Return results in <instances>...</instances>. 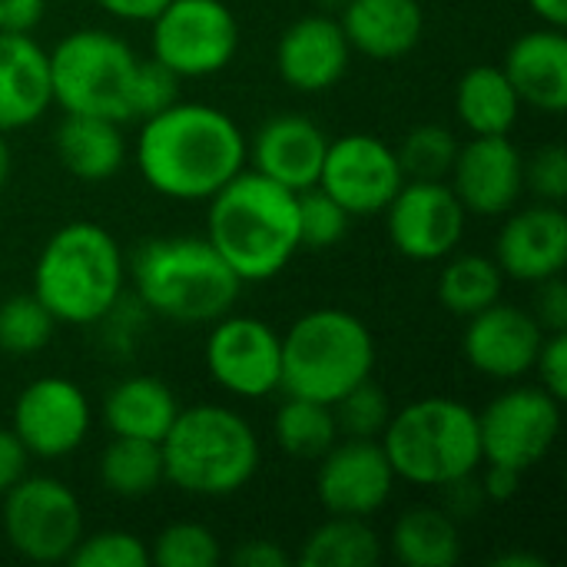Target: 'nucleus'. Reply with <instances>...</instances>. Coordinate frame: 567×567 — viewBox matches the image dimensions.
<instances>
[{
	"instance_id": "9",
	"label": "nucleus",
	"mask_w": 567,
	"mask_h": 567,
	"mask_svg": "<svg viewBox=\"0 0 567 567\" xmlns=\"http://www.w3.org/2000/svg\"><path fill=\"white\" fill-rule=\"evenodd\" d=\"M150 27V56L179 80L213 76L239 50V20L226 0H169Z\"/></svg>"
},
{
	"instance_id": "43",
	"label": "nucleus",
	"mask_w": 567,
	"mask_h": 567,
	"mask_svg": "<svg viewBox=\"0 0 567 567\" xmlns=\"http://www.w3.org/2000/svg\"><path fill=\"white\" fill-rule=\"evenodd\" d=\"M532 316L538 319V326L545 332H567V286L561 276H551V279L538 282Z\"/></svg>"
},
{
	"instance_id": "3",
	"label": "nucleus",
	"mask_w": 567,
	"mask_h": 567,
	"mask_svg": "<svg viewBox=\"0 0 567 567\" xmlns=\"http://www.w3.org/2000/svg\"><path fill=\"white\" fill-rule=\"evenodd\" d=\"M126 289V259L113 233L100 223H66L40 249L33 296L56 322L93 326L106 319Z\"/></svg>"
},
{
	"instance_id": "10",
	"label": "nucleus",
	"mask_w": 567,
	"mask_h": 567,
	"mask_svg": "<svg viewBox=\"0 0 567 567\" xmlns=\"http://www.w3.org/2000/svg\"><path fill=\"white\" fill-rule=\"evenodd\" d=\"M3 498L10 548L37 565H60L83 538V508L73 488L53 475H23Z\"/></svg>"
},
{
	"instance_id": "50",
	"label": "nucleus",
	"mask_w": 567,
	"mask_h": 567,
	"mask_svg": "<svg viewBox=\"0 0 567 567\" xmlns=\"http://www.w3.org/2000/svg\"><path fill=\"white\" fill-rule=\"evenodd\" d=\"M495 567H545V561L538 555H525V551H508V555H498Z\"/></svg>"
},
{
	"instance_id": "51",
	"label": "nucleus",
	"mask_w": 567,
	"mask_h": 567,
	"mask_svg": "<svg viewBox=\"0 0 567 567\" xmlns=\"http://www.w3.org/2000/svg\"><path fill=\"white\" fill-rule=\"evenodd\" d=\"M10 169H13L10 143H7V133H0V189H3V186H7V179H10Z\"/></svg>"
},
{
	"instance_id": "2",
	"label": "nucleus",
	"mask_w": 567,
	"mask_h": 567,
	"mask_svg": "<svg viewBox=\"0 0 567 567\" xmlns=\"http://www.w3.org/2000/svg\"><path fill=\"white\" fill-rule=\"evenodd\" d=\"M206 203V239L243 286L276 279L302 249L299 196L256 169L236 173Z\"/></svg>"
},
{
	"instance_id": "47",
	"label": "nucleus",
	"mask_w": 567,
	"mask_h": 567,
	"mask_svg": "<svg viewBox=\"0 0 567 567\" xmlns=\"http://www.w3.org/2000/svg\"><path fill=\"white\" fill-rule=\"evenodd\" d=\"M233 565L236 567H289L292 558L276 545V542H243L236 551H233Z\"/></svg>"
},
{
	"instance_id": "11",
	"label": "nucleus",
	"mask_w": 567,
	"mask_h": 567,
	"mask_svg": "<svg viewBox=\"0 0 567 567\" xmlns=\"http://www.w3.org/2000/svg\"><path fill=\"white\" fill-rule=\"evenodd\" d=\"M561 435V399L542 385H515L478 412L482 462L535 468Z\"/></svg>"
},
{
	"instance_id": "16",
	"label": "nucleus",
	"mask_w": 567,
	"mask_h": 567,
	"mask_svg": "<svg viewBox=\"0 0 567 567\" xmlns=\"http://www.w3.org/2000/svg\"><path fill=\"white\" fill-rule=\"evenodd\" d=\"M395 472L379 439H339L316 468V495L329 515L372 518L395 492Z\"/></svg>"
},
{
	"instance_id": "32",
	"label": "nucleus",
	"mask_w": 567,
	"mask_h": 567,
	"mask_svg": "<svg viewBox=\"0 0 567 567\" xmlns=\"http://www.w3.org/2000/svg\"><path fill=\"white\" fill-rule=\"evenodd\" d=\"M272 432L279 449L296 462H319L339 442L332 405L299 395H286V402L272 419Z\"/></svg>"
},
{
	"instance_id": "22",
	"label": "nucleus",
	"mask_w": 567,
	"mask_h": 567,
	"mask_svg": "<svg viewBox=\"0 0 567 567\" xmlns=\"http://www.w3.org/2000/svg\"><path fill=\"white\" fill-rule=\"evenodd\" d=\"M505 76L512 80L522 106L542 113H565L567 110V37L565 27L542 23L538 30L522 33L502 63Z\"/></svg>"
},
{
	"instance_id": "28",
	"label": "nucleus",
	"mask_w": 567,
	"mask_h": 567,
	"mask_svg": "<svg viewBox=\"0 0 567 567\" xmlns=\"http://www.w3.org/2000/svg\"><path fill=\"white\" fill-rule=\"evenodd\" d=\"M389 548L405 567H455L462 558V528L442 505H415L395 518Z\"/></svg>"
},
{
	"instance_id": "40",
	"label": "nucleus",
	"mask_w": 567,
	"mask_h": 567,
	"mask_svg": "<svg viewBox=\"0 0 567 567\" xmlns=\"http://www.w3.org/2000/svg\"><path fill=\"white\" fill-rule=\"evenodd\" d=\"M176 100H179V76L163 63H156L153 56L140 60L136 83H133V120H146Z\"/></svg>"
},
{
	"instance_id": "13",
	"label": "nucleus",
	"mask_w": 567,
	"mask_h": 567,
	"mask_svg": "<svg viewBox=\"0 0 567 567\" xmlns=\"http://www.w3.org/2000/svg\"><path fill=\"white\" fill-rule=\"evenodd\" d=\"M382 213L395 252L412 262H439L452 256L462 246L468 223L449 179H405Z\"/></svg>"
},
{
	"instance_id": "45",
	"label": "nucleus",
	"mask_w": 567,
	"mask_h": 567,
	"mask_svg": "<svg viewBox=\"0 0 567 567\" xmlns=\"http://www.w3.org/2000/svg\"><path fill=\"white\" fill-rule=\"evenodd\" d=\"M47 13V0H0V33H33Z\"/></svg>"
},
{
	"instance_id": "25",
	"label": "nucleus",
	"mask_w": 567,
	"mask_h": 567,
	"mask_svg": "<svg viewBox=\"0 0 567 567\" xmlns=\"http://www.w3.org/2000/svg\"><path fill=\"white\" fill-rule=\"evenodd\" d=\"M53 150L63 169L83 183H106L126 163L123 130L106 116L63 113L53 133Z\"/></svg>"
},
{
	"instance_id": "7",
	"label": "nucleus",
	"mask_w": 567,
	"mask_h": 567,
	"mask_svg": "<svg viewBox=\"0 0 567 567\" xmlns=\"http://www.w3.org/2000/svg\"><path fill=\"white\" fill-rule=\"evenodd\" d=\"M372 329L346 309H312L282 336V389L312 402H339L349 389L372 379Z\"/></svg>"
},
{
	"instance_id": "18",
	"label": "nucleus",
	"mask_w": 567,
	"mask_h": 567,
	"mask_svg": "<svg viewBox=\"0 0 567 567\" xmlns=\"http://www.w3.org/2000/svg\"><path fill=\"white\" fill-rule=\"evenodd\" d=\"M449 186L465 213L505 216L525 193V156L508 136H472L458 146Z\"/></svg>"
},
{
	"instance_id": "44",
	"label": "nucleus",
	"mask_w": 567,
	"mask_h": 567,
	"mask_svg": "<svg viewBox=\"0 0 567 567\" xmlns=\"http://www.w3.org/2000/svg\"><path fill=\"white\" fill-rule=\"evenodd\" d=\"M27 465H30V452L23 449L13 429L0 425V495H7L27 475Z\"/></svg>"
},
{
	"instance_id": "46",
	"label": "nucleus",
	"mask_w": 567,
	"mask_h": 567,
	"mask_svg": "<svg viewBox=\"0 0 567 567\" xmlns=\"http://www.w3.org/2000/svg\"><path fill=\"white\" fill-rule=\"evenodd\" d=\"M478 472H482V475H478V478H482V492H485V498L495 502V505L512 502V498L518 495V488H522V478H525V472L508 468V465H492V462H482Z\"/></svg>"
},
{
	"instance_id": "17",
	"label": "nucleus",
	"mask_w": 567,
	"mask_h": 567,
	"mask_svg": "<svg viewBox=\"0 0 567 567\" xmlns=\"http://www.w3.org/2000/svg\"><path fill=\"white\" fill-rule=\"evenodd\" d=\"M545 336L548 332L538 326V319L528 309L498 299L488 309L468 316L462 352L478 375L515 382L535 369Z\"/></svg>"
},
{
	"instance_id": "20",
	"label": "nucleus",
	"mask_w": 567,
	"mask_h": 567,
	"mask_svg": "<svg viewBox=\"0 0 567 567\" xmlns=\"http://www.w3.org/2000/svg\"><path fill=\"white\" fill-rule=\"evenodd\" d=\"M352 60V47L339 27V20L309 13L292 20L276 43V70L286 86L299 93H326L332 90Z\"/></svg>"
},
{
	"instance_id": "48",
	"label": "nucleus",
	"mask_w": 567,
	"mask_h": 567,
	"mask_svg": "<svg viewBox=\"0 0 567 567\" xmlns=\"http://www.w3.org/2000/svg\"><path fill=\"white\" fill-rule=\"evenodd\" d=\"M169 0H96L110 17L126 20V23H150Z\"/></svg>"
},
{
	"instance_id": "30",
	"label": "nucleus",
	"mask_w": 567,
	"mask_h": 567,
	"mask_svg": "<svg viewBox=\"0 0 567 567\" xmlns=\"http://www.w3.org/2000/svg\"><path fill=\"white\" fill-rule=\"evenodd\" d=\"M502 289H505V272L498 269L495 259L482 252H458V249L445 256V266L439 272V302L452 316L468 319L488 309L492 302L502 299Z\"/></svg>"
},
{
	"instance_id": "19",
	"label": "nucleus",
	"mask_w": 567,
	"mask_h": 567,
	"mask_svg": "<svg viewBox=\"0 0 567 567\" xmlns=\"http://www.w3.org/2000/svg\"><path fill=\"white\" fill-rule=\"evenodd\" d=\"M495 239V262L515 282H545L567 266V216L555 203L505 213Z\"/></svg>"
},
{
	"instance_id": "8",
	"label": "nucleus",
	"mask_w": 567,
	"mask_h": 567,
	"mask_svg": "<svg viewBox=\"0 0 567 567\" xmlns=\"http://www.w3.org/2000/svg\"><path fill=\"white\" fill-rule=\"evenodd\" d=\"M140 56L110 30H73L50 50L53 103L63 113L133 123V83Z\"/></svg>"
},
{
	"instance_id": "37",
	"label": "nucleus",
	"mask_w": 567,
	"mask_h": 567,
	"mask_svg": "<svg viewBox=\"0 0 567 567\" xmlns=\"http://www.w3.org/2000/svg\"><path fill=\"white\" fill-rule=\"evenodd\" d=\"M299 196V239L306 249H332L349 233V209L336 203L322 186H309Z\"/></svg>"
},
{
	"instance_id": "26",
	"label": "nucleus",
	"mask_w": 567,
	"mask_h": 567,
	"mask_svg": "<svg viewBox=\"0 0 567 567\" xmlns=\"http://www.w3.org/2000/svg\"><path fill=\"white\" fill-rule=\"evenodd\" d=\"M179 415L173 389L156 375H130L116 382L103 399V422L110 435L163 442Z\"/></svg>"
},
{
	"instance_id": "39",
	"label": "nucleus",
	"mask_w": 567,
	"mask_h": 567,
	"mask_svg": "<svg viewBox=\"0 0 567 567\" xmlns=\"http://www.w3.org/2000/svg\"><path fill=\"white\" fill-rule=\"evenodd\" d=\"M525 189L538 203L561 206L567 196V153L561 143H548L525 159Z\"/></svg>"
},
{
	"instance_id": "4",
	"label": "nucleus",
	"mask_w": 567,
	"mask_h": 567,
	"mask_svg": "<svg viewBox=\"0 0 567 567\" xmlns=\"http://www.w3.org/2000/svg\"><path fill=\"white\" fill-rule=\"evenodd\" d=\"M126 279H133L150 312L183 326H209L233 312L243 289L206 236H159L143 243L126 262Z\"/></svg>"
},
{
	"instance_id": "29",
	"label": "nucleus",
	"mask_w": 567,
	"mask_h": 567,
	"mask_svg": "<svg viewBox=\"0 0 567 567\" xmlns=\"http://www.w3.org/2000/svg\"><path fill=\"white\" fill-rule=\"evenodd\" d=\"M166 482L163 472V449L159 442L146 439H123L113 435L100 455V485L126 502L150 498Z\"/></svg>"
},
{
	"instance_id": "38",
	"label": "nucleus",
	"mask_w": 567,
	"mask_h": 567,
	"mask_svg": "<svg viewBox=\"0 0 567 567\" xmlns=\"http://www.w3.org/2000/svg\"><path fill=\"white\" fill-rule=\"evenodd\" d=\"M66 565L73 567H146L150 565V548L123 528H103L76 542L70 551Z\"/></svg>"
},
{
	"instance_id": "23",
	"label": "nucleus",
	"mask_w": 567,
	"mask_h": 567,
	"mask_svg": "<svg viewBox=\"0 0 567 567\" xmlns=\"http://www.w3.org/2000/svg\"><path fill=\"white\" fill-rule=\"evenodd\" d=\"M50 106V50L30 33H0V133L27 130Z\"/></svg>"
},
{
	"instance_id": "15",
	"label": "nucleus",
	"mask_w": 567,
	"mask_h": 567,
	"mask_svg": "<svg viewBox=\"0 0 567 567\" xmlns=\"http://www.w3.org/2000/svg\"><path fill=\"white\" fill-rule=\"evenodd\" d=\"M93 425L86 392L63 375H43L30 382L13 402L10 429L30 452V458H63L76 452Z\"/></svg>"
},
{
	"instance_id": "36",
	"label": "nucleus",
	"mask_w": 567,
	"mask_h": 567,
	"mask_svg": "<svg viewBox=\"0 0 567 567\" xmlns=\"http://www.w3.org/2000/svg\"><path fill=\"white\" fill-rule=\"evenodd\" d=\"M332 415L339 425V439H382L392 419V402L372 379H365L339 402H332Z\"/></svg>"
},
{
	"instance_id": "41",
	"label": "nucleus",
	"mask_w": 567,
	"mask_h": 567,
	"mask_svg": "<svg viewBox=\"0 0 567 567\" xmlns=\"http://www.w3.org/2000/svg\"><path fill=\"white\" fill-rule=\"evenodd\" d=\"M535 372L542 379V389L565 402L567 395V332H548L542 342V352L535 359Z\"/></svg>"
},
{
	"instance_id": "33",
	"label": "nucleus",
	"mask_w": 567,
	"mask_h": 567,
	"mask_svg": "<svg viewBox=\"0 0 567 567\" xmlns=\"http://www.w3.org/2000/svg\"><path fill=\"white\" fill-rule=\"evenodd\" d=\"M53 329L56 319L33 292H20L0 302V352L13 359L37 355L53 339Z\"/></svg>"
},
{
	"instance_id": "49",
	"label": "nucleus",
	"mask_w": 567,
	"mask_h": 567,
	"mask_svg": "<svg viewBox=\"0 0 567 567\" xmlns=\"http://www.w3.org/2000/svg\"><path fill=\"white\" fill-rule=\"evenodd\" d=\"M528 7L548 27H565L567 23V0H528Z\"/></svg>"
},
{
	"instance_id": "27",
	"label": "nucleus",
	"mask_w": 567,
	"mask_h": 567,
	"mask_svg": "<svg viewBox=\"0 0 567 567\" xmlns=\"http://www.w3.org/2000/svg\"><path fill=\"white\" fill-rule=\"evenodd\" d=\"M455 113L472 136H508L522 116V100L502 66L478 63L455 86Z\"/></svg>"
},
{
	"instance_id": "14",
	"label": "nucleus",
	"mask_w": 567,
	"mask_h": 567,
	"mask_svg": "<svg viewBox=\"0 0 567 567\" xmlns=\"http://www.w3.org/2000/svg\"><path fill=\"white\" fill-rule=\"evenodd\" d=\"M405 176L395 156V146L372 133H346L329 140L319 183L336 203L349 209V216H379L392 196L402 189Z\"/></svg>"
},
{
	"instance_id": "1",
	"label": "nucleus",
	"mask_w": 567,
	"mask_h": 567,
	"mask_svg": "<svg viewBox=\"0 0 567 567\" xmlns=\"http://www.w3.org/2000/svg\"><path fill=\"white\" fill-rule=\"evenodd\" d=\"M243 126L213 103H169L143 120L136 166L146 186L176 203H206L246 169Z\"/></svg>"
},
{
	"instance_id": "21",
	"label": "nucleus",
	"mask_w": 567,
	"mask_h": 567,
	"mask_svg": "<svg viewBox=\"0 0 567 567\" xmlns=\"http://www.w3.org/2000/svg\"><path fill=\"white\" fill-rule=\"evenodd\" d=\"M326 150H329V136L316 120L302 113H279L256 130L249 143V159L252 169L262 173L266 179L292 193H302L319 183Z\"/></svg>"
},
{
	"instance_id": "42",
	"label": "nucleus",
	"mask_w": 567,
	"mask_h": 567,
	"mask_svg": "<svg viewBox=\"0 0 567 567\" xmlns=\"http://www.w3.org/2000/svg\"><path fill=\"white\" fill-rule=\"evenodd\" d=\"M439 492H442V508H445L458 525H462V522H468V518H475V515L482 512V505L488 502V498H485V492H482V478H478V472L462 475V478H455V482L442 485Z\"/></svg>"
},
{
	"instance_id": "5",
	"label": "nucleus",
	"mask_w": 567,
	"mask_h": 567,
	"mask_svg": "<svg viewBox=\"0 0 567 567\" xmlns=\"http://www.w3.org/2000/svg\"><path fill=\"white\" fill-rule=\"evenodd\" d=\"M159 449L166 482L193 498H229L243 492L262 465L256 429L236 409L213 402L179 409Z\"/></svg>"
},
{
	"instance_id": "12",
	"label": "nucleus",
	"mask_w": 567,
	"mask_h": 567,
	"mask_svg": "<svg viewBox=\"0 0 567 567\" xmlns=\"http://www.w3.org/2000/svg\"><path fill=\"white\" fill-rule=\"evenodd\" d=\"M206 336V372L236 399H269L282 389V336L256 316H219Z\"/></svg>"
},
{
	"instance_id": "24",
	"label": "nucleus",
	"mask_w": 567,
	"mask_h": 567,
	"mask_svg": "<svg viewBox=\"0 0 567 567\" xmlns=\"http://www.w3.org/2000/svg\"><path fill=\"white\" fill-rule=\"evenodd\" d=\"M339 27L352 53L399 60L419 47L425 33V10L419 0H349Z\"/></svg>"
},
{
	"instance_id": "6",
	"label": "nucleus",
	"mask_w": 567,
	"mask_h": 567,
	"mask_svg": "<svg viewBox=\"0 0 567 567\" xmlns=\"http://www.w3.org/2000/svg\"><path fill=\"white\" fill-rule=\"evenodd\" d=\"M379 442L395 478L419 488H442L482 468L478 412L449 395L415 399L392 412Z\"/></svg>"
},
{
	"instance_id": "31",
	"label": "nucleus",
	"mask_w": 567,
	"mask_h": 567,
	"mask_svg": "<svg viewBox=\"0 0 567 567\" xmlns=\"http://www.w3.org/2000/svg\"><path fill=\"white\" fill-rule=\"evenodd\" d=\"M382 558V542L369 518L329 515L299 551L306 567H375Z\"/></svg>"
},
{
	"instance_id": "35",
	"label": "nucleus",
	"mask_w": 567,
	"mask_h": 567,
	"mask_svg": "<svg viewBox=\"0 0 567 567\" xmlns=\"http://www.w3.org/2000/svg\"><path fill=\"white\" fill-rule=\"evenodd\" d=\"M219 558V538L199 522L166 525L150 545V565L156 567H216Z\"/></svg>"
},
{
	"instance_id": "34",
	"label": "nucleus",
	"mask_w": 567,
	"mask_h": 567,
	"mask_svg": "<svg viewBox=\"0 0 567 567\" xmlns=\"http://www.w3.org/2000/svg\"><path fill=\"white\" fill-rule=\"evenodd\" d=\"M458 146L462 143L449 126L422 123L405 133V140L395 146V156L405 179H449Z\"/></svg>"
}]
</instances>
